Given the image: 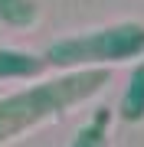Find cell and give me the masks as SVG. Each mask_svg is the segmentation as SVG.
Here are the masks:
<instances>
[{
  "mask_svg": "<svg viewBox=\"0 0 144 147\" xmlns=\"http://www.w3.org/2000/svg\"><path fill=\"white\" fill-rule=\"evenodd\" d=\"M112 82V72L101 65L89 69H69V72L56 75L49 82L30 85V88L0 98V144L10 137L30 131L39 121H49L62 111H69L72 105L92 98L95 92H101Z\"/></svg>",
  "mask_w": 144,
  "mask_h": 147,
  "instance_id": "6da1fadb",
  "label": "cell"
},
{
  "mask_svg": "<svg viewBox=\"0 0 144 147\" xmlns=\"http://www.w3.org/2000/svg\"><path fill=\"white\" fill-rule=\"evenodd\" d=\"M144 56V26L141 23H115V26L82 33V36H66L49 42L46 65L56 69H89L105 62H128Z\"/></svg>",
  "mask_w": 144,
  "mask_h": 147,
  "instance_id": "7a4b0ae2",
  "label": "cell"
},
{
  "mask_svg": "<svg viewBox=\"0 0 144 147\" xmlns=\"http://www.w3.org/2000/svg\"><path fill=\"white\" fill-rule=\"evenodd\" d=\"M39 7L36 0H0V23L13 30H26L36 23Z\"/></svg>",
  "mask_w": 144,
  "mask_h": 147,
  "instance_id": "5b68a950",
  "label": "cell"
},
{
  "mask_svg": "<svg viewBox=\"0 0 144 147\" xmlns=\"http://www.w3.org/2000/svg\"><path fill=\"white\" fill-rule=\"evenodd\" d=\"M121 118L124 121H141L144 118V59L134 65L128 88L121 95Z\"/></svg>",
  "mask_w": 144,
  "mask_h": 147,
  "instance_id": "277c9868",
  "label": "cell"
},
{
  "mask_svg": "<svg viewBox=\"0 0 144 147\" xmlns=\"http://www.w3.org/2000/svg\"><path fill=\"white\" fill-rule=\"evenodd\" d=\"M105 141H108V111L101 108L98 115L79 131V137L72 141V147H105Z\"/></svg>",
  "mask_w": 144,
  "mask_h": 147,
  "instance_id": "8992f818",
  "label": "cell"
},
{
  "mask_svg": "<svg viewBox=\"0 0 144 147\" xmlns=\"http://www.w3.org/2000/svg\"><path fill=\"white\" fill-rule=\"evenodd\" d=\"M43 69H46L43 56L0 46V79H36V75H43Z\"/></svg>",
  "mask_w": 144,
  "mask_h": 147,
  "instance_id": "3957f363",
  "label": "cell"
}]
</instances>
